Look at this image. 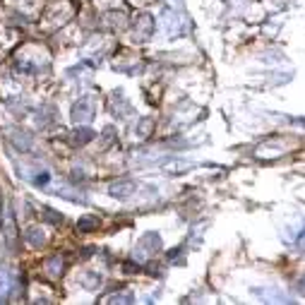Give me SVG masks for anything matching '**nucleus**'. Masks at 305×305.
Returning <instances> with one entry per match:
<instances>
[{
    "mask_svg": "<svg viewBox=\"0 0 305 305\" xmlns=\"http://www.w3.org/2000/svg\"><path fill=\"white\" fill-rule=\"evenodd\" d=\"M43 212H46V219H48V221H53V224H60V221H63V216H58L53 209H43Z\"/></svg>",
    "mask_w": 305,
    "mask_h": 305,
    "instance_id": "nucleus-14",
    "label": "nucleus"
},
{
    "mask_svg": "<svg viewBox=\"0 0 305 305\" xmlns=\"http://www.w3.org/2000/svg\"><path fill=\"white\" fill-rule=\"evenodd\" d=\"M135 298H132V293L127 291V293H113V296H108L106 298V303H132Z\"/></svg>",
    "mask_w": 305,
    "mask_h": 305,
    "instance_id": "nucleus-13",
    "label": "nucleus"
},
{
    "mask_svg": "<svg viewBox=\"0 0 305 305\" xmlns=\"http://www.w3.org/2000/svg\"><path fill=\"white\" fill-rule=\"evenodd\" d=\"M135 190H137V183H135V180H115V183L108 185V195L115 197V199H125V197H130Z\"/></svg>",
    "mask_w": 305,
    "mask_h": 305,
    "instance_id": "nucleus-4",
    "label": "nucleus"
},
{
    "mask_svg": "<svg viewBox=\"0 0 305 305\" xmlns=\"http://www.w3.org/2000/svg\"><path fill=\"white\" fill-rule=\"evenodd\" d=\"M24 238H27V243H32L34 248H38V245H43V243H46V235H43V231H41V229H36V226L27 229V233H24Z\"/></svg>",
    "mask_w": 305,
    "mask_h": 305,
    "instance_id": "nucleus-9",
    "label": "nucleus"
},
{
    "mask_svg": "<svg viewBox=\"0 0 305 305\" xmlns=\"http://www.w3.org/2000/svg\"><path fill=\"white\" fill-rule=\"evenodd\" d=\"M159 250H161V235L147 233V235L140 238V243H137V248H135V260H137V262H144L147 257H152L154 252H159Z\"/></svg>",
    "mask_w": 305,
    "mask_h": 305,
    "instance_id": "nucleus-1",
    "label": "nucleus"
},
{
    "mask_svg": "<svg viewBox=\"0 0 305 305\" xmlns=\"http://www.w3.org/2000/svg\"><path fill=\"white\" fill-rule=\"evenodd\" d=\"M163 168H166L168 173H183V171H190L192 163H190V161H178V159H171V161H166V163H163Z\"/></svg>",
    "mask_w": 305,
    "mask_h": 305,
    "instance_id": "nucleus-8",
    "label": "nucleus"
},
{
    "mask_svg": "<svg viewBox=\"0 0 305 305\" xmlns=\"http://www.w3.org/2000/svg\"><path fill=\"white\" fill-rule=\"evenodd\" d=\"M10 135H12L10 140L15 142V147H17V149H24V152H27V149L32 147V142H29V137H27L24 132H19V130H12Z\"/></svg>",
    "mask_w": 305,
    "mask_h": 305,
    "instance_id": "nucleus-10",
    "label": "nucleus"
},
{
    "mask_svg": "<svg viewBox=\"0 0 305 305\" xmlns=\"http://www.w3.org/2000/svg\"><path fill=\"white\" fill-rule=\"evenodd\" d=\"M94 229H99V216H94V214H84L77 221V231L79 233H91Z\"/></svg>",
    "mask_w": 305,
    "mask_h": 305,
    "instance_id": "nucleus-7",
    "label": "nucleus"
},
{
    "mask_svg": "<svg viewBox=\"0 0 305 305\" xmlns=\"http://www.w3.org/2000/svg\"><path fill=\"white\" fill-rule=\"evenodd\" d=\"M19 173L29 180V183H34L36 188H46L48 183H51V171L48 168H43V166H38V163H34V166H22L19 168Z\"/></svg>",
    "mask_w": 305,
    "mask_h": 305,
    "instance_id": "nucleus-2",
    "label": "nucleus"
},
{
    "mask_svg": "<svg viewBox=\"0 0 305 305\" xmlns=\"http://www.w3.org/2000/svg\"><path fill=\"white\" fill-rule=\"evenodd\" d=\"M46 271H48L51 276H60V274H63V257H60V255L51 257V260L46 262Z\"/></svg>",
    "mask_w": 305,
    "mask_h": 305,
    "instance_id": "nucleus-11",
    "label": "nucleus"
},
{
    "mask_svg": "<svg viewBox=\"0 0 305 305\" xmlns=\"http://www.w3.org/2000/svg\"><path fill=\"white\" fill-rule=\"evenodd\" d=\"M154 34V17L152 15H140L135 19V36L140 41H147Z\"/></svg>",
    "mask_w": 305,
    "mask_h": 305,
    "instance_id": "nucleus-5",
    "label": "nucleus"
},
{
    "mask_svg": "<svg viewBox=\"0 0 305 305\" xmlns=\"http://www.w3.org/2000/svg\"><path fill=\"white\" fill-rule=\"evenodd\" d=\"M94 111H96V108H94V101L84 96V99H79L75 106H72V120H75V123H89V120L94 118Z\"/></svg>",
    "mask_w": 305,
    "mask_h": 305,
    "instance_id": "nucleus-3",
    "label": "nucleus"
},
{
    "mask_svg": "<svg viewBox=\"0 0 305 305\" xmlns=\"http://www.w3.org/2000/svg\"><path fill=\"white\" fill-rule=\"evenodd\" d=\"M152 127H154V120H152V118H142V120L137 123V135H140V137H149Z\"/></svg>",
    "mask_w": 305,
    "mask_h": 305,
    "instance_id": "nucleus-12",
    "label": "nucleus"
},
{
    "mask_svg": "<svg viewBox=\"0 0 305 305\" xmlns=\"http://www.w3.org/2000/svg\"><path fill=\"white\" fill-rule=\"evenodd\" d=\"M94 137H96L94 130H89V127H79V130L72 132V144H75V147H84V144H89Z\"/></svg>",
    "mask_w": 305,
    "mask_h": 305,
    "instance_id": "nucleus-6",
    "label": "nucleus"
}]
</instances>
